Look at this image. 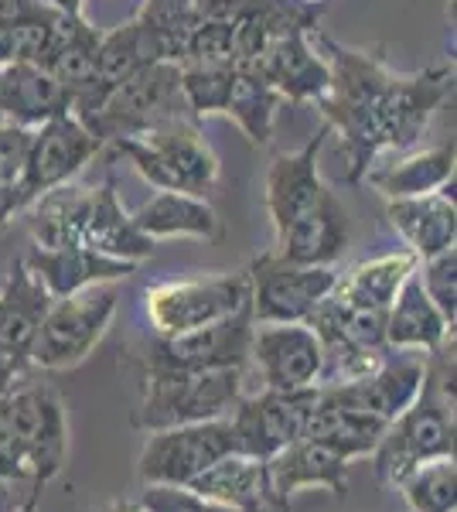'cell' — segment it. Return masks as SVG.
<instances>
[{"mask_svg": "<svg viewBox=\"0 0 457 512\" xmlns=\"http://www.w3.org/2000/svg\"><path fill=\"white\" fill-rule=\"evenodd\" d=\"M454 338L427 352V376L417 400L382 431L369 454L382 485H400L406 472L430 458H454Z\"/></svg>", "mask_w": 457, "mask_h": 512, "instance_id": "6da1fadb", "label": "cell"}, {"mask_svg": "<svg viewBox=\"0 0 457 512\" xmlns=\"http://www.w3.org/2000/svg\"><path fill=\"white\" fill-rule=\"evenodd\" d=\"M116 158H127L134 171L157 192H185L209 195L219 185V158L212 144L202 137L195 120L174 117L157 123L154 130L140 137H120L106 144Z\"/></svg>", "mask_w": 457, "mask_h": 512, "instance_id": "7a4b0ae2", "label": "cell"}, {"mask_svg": "<svg viewBox=\"0 0 457 512\" xmlns=\"http://www.w3.org/2000/svg\"><path fill=\"white\" fill-rule=\"evenodd\" d=\"M243 383L246 369H205V373L144 369V400L134 414V427L151 434L164 427L229 417V410L243 400Z\"/></svg>", "mask_w": 457, "mask_h": 512, "instance_id": "3957f363", "label": "cell"}, {"mask_svg": "<svg viewBox=\"0 0 457 512\" xmlns=\"http://www.w3.org/2000/svg\"><path fill=\"white\" fill-rule=\"evenodd\" d=\"M181 110H188L185 99H181V65L154 62L137 69L120 86H113L103 96V103L79 123L106 147L120 137L147 134L164 120L185 117Z\"/></svg>", "mask_w": 457, "mask_h": 512, "instance_id": "277c9868", "label": "cell"}, {"mask_svg": "<svg viewBox=\"0 0 457 512\" xmlns=\"http://www.w3.org/2000/svg\"><path fill=\"white\" fill-rule=\"evenodd\" d=\"M116 304H120L116 284H93L69 297H58L31 342L28 362L38 369H76L110 332Z\"/></svg>", "mask_w": 457, "mask_h": 512, "instance_id": "5b68a950", "label": "cell"}, {"mask_svg": "<svg viewBox=\"0 0 457 512\" xmlns=\"http://www.w3.org/2000/svg\"><path fill=\"white\" fill-rule=\"evenodd\" d=\"M249 304V270L188 280H164L144 291V311L154 335H181L236 315Z\"/></svg>", "mask_w": 457, "mask_h": 512, "instance_id": "8992f818", "label": "cell"}, {"mask_svg": "<svg viewBox=\"0 0 457 512\" xmlns=\"http://www.w3.org/2000/svg\"><path fill=\"white\" fill-rule=\"evenodd\" d=\"M249 315L253 325H301L335 291L331 267H301L267 250L249 263Z\"/></svg>", "mask_w": 457, "mask_h": 512, "instance_id": "52a82bcc", "label": "cell"}, {"mask_svg": "<svg viewBox=\"0 0 457 512\" xmlns=\"http://www.w3.org/2000/svg\"><path fill=\"white\" fill-rule=\"evenodd\" d=\"M249 342H253V315L249 304L236 315L212 325L191 328L181 335H154L140 349L144 369H174V373H205V369H246Z\"/></svg>", "mask_w": 457, "mask_h": 512, "instance_id": "ba28073f", "label": "cell"}, {"mask_svg": "<svg viewBox=\"0 0 457 512\" xmlns=\"http://www.w3.org/2000/svg\"><path fill=\"white\" fill-rule=\"evenodd\" d=\"M236 434L229 417L202 420V424H181L151 431L140 451V478L144 485H188L215 461L236 454Z\"/></svg>", "mask_w": 457, "mask_h": 512, "instance_id": "9c48e42d", "label": "cell"}, {"mask_svg": "<svg viewBox=\"0 0 457 512\" xmlns=\"http://www.w3.org/2000/svg\"><path fill=\"white\" fill-rule=\"evenodd\" d=\"M318 400V386H304V390H260L243 393V400L229 410V424L236 434L239 451L249 458L267 461L297 437H304L307 417Z\"/></svg>", "mask_w": 457, "mask_h": 512, "instance_id": "30bf717a", "label": "cell"}, {"mask_svg": "<svg viewBox=\"0 0 457 512\" xmlns=\"http://www.w3.org/2000/svg\"><path fill=\"white\" fill-rule=\"evenodd\" d=\"M4 400L24 458H28L31 482H52L62 472L65 454H69V420H65L62 396L48 383H18Z\"/></svg>", "mask_w": 457, "mask_h": 512, "instance_id": "8fae6325", "label": "cell"}, {"mask_svg": "<svg viewBox=\"0 0 457 512\" xmlns=\"http://www.w3.org/2000/svg\"><path fill=\"white\" fill-rule=\"evenodd\" d=\"M99 151H103V144L72 113H58V117L35 127L28 164H24L18 178L21 192L28 195V202H35L48 188H58L76 178Z\"/></svg>", "mask_w": 457, "mask_h": 512, "instance_id": "7c38bea8", "label": "cell"}, {"mask_svg": "<svg viewBox=\"0 0 457 512\" xmlns=\"http://www.w3.org/2000/svg\"><path fill=\"white\" fill-rule=\"evenodd\" d=\"M249 362L263 379V390H304L318 386L324 349L311 325H253Z\"/></svg>", "mask_w": 457, "mask_h": 512, "instance_id": "4fadbf2b", "label": "cell"}, {"mask_svg": "<svg viewBox=\"0 0 457 512\" xmlns=\"http://www.w3.org/2000/svg\"><path fill=\"white\" fill-rule=\"evenodd\" d=\"M331 130L321 127L314 130V137L307 140L301 151L277 154L267 168V212L273 222V233H284L287 226H294L297 219L311 216L314 209H321L328 198H335L328 185H324L318 171V154L324 147V137Z\"/></svg>", "mask_w": 457, "mask_h": 512, "instance_id": "5bb4252c", "label": "cell"}, {"mask_svg": "<svg viewBox=\"0 0 457 512\" xmlns=\"http://www.w3.org/2000/svg\"><path fill=\"white\" fill-rule=\"evenodd\" d=\"M263 465H267L270 506L280 512H290V499L301 489H328L335 499H345L348 492V458L314 437H297Z\"/></svg>", "mask_w": 457, "mask_h": 512, "instance_id": "9a60e30c", "label": "cell"}, {"mask_svg": "<svg viewBox=\"0 0 457 512\" xmlns=\"http://www.w3.org/2000/svg\"><path fill=\"white\" fill-rule=\"evenodd\" d=\"M243 69L260 72L287 103H318L331 86V69L324 55L311 45V31L294 28L277 35L253 65Z\"/></svg>", "mask_w": 457, "mask_h": 512, "instance_id": "2e32d148", "label": "cell"}, {"mask_svg": "<svg viewBox=\"0 0 457 512\" xmlns=\"http://www.w3.org/2000/svg\"><path fill=\"white\" fill-rule=\"evenodd\" d=\"M423 376H427V352L386 349L369 376L355 379V383H338V390L365 414L379 417L382 424H393L417 400Z\"/></svg>", "mask_w": 457, "mask_h": 512, "instance_id": "e0dca14e", "label": "cell"}, {"mask_svg": "<svg viewBox=\"0 0 457 512\" xmlns=\"http://www.w3.org/2000/svg\"><path fill=\"white\" fill-rule=\"evenodd\" d=\"M28 270L35 274L45 291L55 297H69L82 291V287L93 284H116V280H127L137 270V263L127 260H113V256H103L82 243H65V246H35L28 256H24Z\"/></svg>", "mask_w": 457, "mask_h": 512, "instance_id": "ac0fdd59", "label": "cell"}, {"mask_svg": "<svg viewBox=\"0 0 457 512\" xmlns=\"http://www.w3.org/2000/svg\"><path fill=\"white\" fill-rule=\"evenodd\" d=\"M386 219L406 239V250L417 260L451 250L457 239L454 181L440 188V192H427L417 198H393L386 205Z\"/></svg>", "mask_w": 457, "mask_h": 512, "instance_id": "d6986e66", "label": "cell"}, {"mask_svg": "<svg viewBox=\"0 0 457 512\" xmlns=\"http://www.w3.org/2000/svg\"><path fill=\"white\" fill-rule=\"evenodd\" d=\"M386 427L389 424L365 414L348 396H342L338 386H318V400H314V410L307 417L304 437H314V441L342 451L352 461V458H369Z\"/></svg>", "mask_w": 457, "mask_h": 512, "instance_id": "ffe728a7", "label": "cell"}, {"mask_svg": "<svg viewBox=\"0 0 457 512\" xmlns=\"http://www.w3.org/2000/svg\"><path fill=\"white\" fill-rule=\"evenodd\" d=\"M72 93L35 62L0 65V117L18 127H41L58 113H69Z\"/></svg>", "mask_w": 457, "mask_h": 512, "instance_id": "44dd1931", "label": "cell"}, {"mask_svg": "<svg viewBox=\"0 0 457 512\" xmlns=\"http://www.w3.org/2000/svg\"><path fill=\"white\" fill-rule=\"evenodd\" d=\"M79 243L103 256L127 260V263H140V260H147V256H154V239H147L134 226L130 212L120 205L113 178H106L103 185L93 188L86 219H82Z\"/></svg>", "mask_w": 457, "mask_h": 512, "instance_id": "7402d4cb", "label": "cell"}, {"mask_svg": "<svg viewBox=\"0 0 457 512\" xmlns=\"http://www.w3.org/2000/svg\"><path fill=\"white\" fill-rule=\"evenodd\" d=\"M198 499L212 502L229 512H270V489H267V465L260 458L236 451L229 458L215 461L198 478L185 485Z\"/></svg>", "mask_w": 457, "mask_h": 512, "instance_id": "603a6c76", "label": "cell"}, {"mask_svg": "<svg viewBox=\"0 0 457 512\" xmlns=\"http://www.w3.org/2000/svg\"><path fill=\"white\" fill-rule=\"evenodd\" d=\"M52 301L55 297L31 274L24 256H18L11 263V270H7L4 287H0V349L28 359V349L35 342Z\"/></svg>", "mask_w": 457, "mask_h": 512, "instance_id": "cb8c5ba5", "label": "cell"}, {"mask_svg": "<svg viewBox=\"0 0 457 512\" xmlns=\"http://www.w3.org/2000/svg\"><path fill=\"white\" fill-rule=\"evenodd\" d=\"M345 246H348V219L335 195L321 209H314L311 216L297 219L294 226L277 233L273 253L280 260L301 263V267H331L345 253Z\"/></svg>", "mask_w": 457, "mask_h": 512, "instance_id": "d4e9b609", "label": "cell"}, {"mask_svg": "<svg viewBox=\"0 0 457 512\" xmlns=\"http://www.w3.org/2000/svg\"><path fill=\"white\" fill-rule=\"evenodd\" d=\"M454 338V328L434 308V301L420 287L413 270L400 287L396 301L386 311V349H413V352H437L444 342Z\"/></svg>", "mask_w": 457, "mask_h": 512, "instance_id": "484cf974", "label": "cell"}, {"mask_svg": "<svg viewBox=\"0 0 457 512\" xmlns=\"http://www.w3.org/2000/svg\"><path fill=\"white\" fill-rule=\"evenodd\" d=\"M134 226L147 239H219L222 236V219L219 212L205 202L202 195H185V192H157L151 202H144L137 212H130Z\"/></svg>", "mask_w": 457, "mask_h": 512, "instance_id": "4316f807", "label": "cell"}, {"mask_svg": "<svg viewBox=\"0 0 457 512\" xmlns=\"http://www.w3.org/2000/svg\"><path fill=\"white\" fill-rule=\"evenodd\" d=\"M103 31L93 28L86 18H69V14H58L52 41H48V52L41 55V69L48 76H55L69 93L86 89L96 76V52Z\"/></svg>", "mask_w": 457, "mask_h": 512, "instance_id": "83f0119b", "label": "cell"}, {"mask_svg": "<svg viewBox=\"0 0 457 512\" xmlns=\"http://www.w3.org/2000/svg\"><path fill=\"white\" fill-rule=\"evenodd\" d=\"M365 181H369L372 188H379V192L386 195V202L440 192V188L454 181V140L451 144H437V147H427V151L410 154V158L396 161L393 168L369 171Z\"/></svg>", "mask_w": 457, "mask_h": 512, "instance_id": "f1b7e54d", "label": "cell"}, {"mask_svg": "<svg viewBox=\"0 0 457 512\" xmlns=\"http://www.w3.org/2000/svg\"><path fill=\"white\" fill-rule=\"evenodd\" d=\"M89 198H93V188L72 185V181H65V185H58V188H48L45 195H38L35 202L24 209L28 229H31V236H35V246L52 250V246L79 243Z\"/></svg>", "mask_w": 457, "mask_h": 512, "instance_id": "f546056e", "label": "cell"}, {"mask_svg": "<svg viewBox=\"0 0 457 512\" xmlns=\"http://www.w3.org/2000/svg\"><path fill=\"white\" fill-rule=\"evenodd\" d=\"M417 263L420 260L410 250L382 253L376 260H365L359 267H352L345 277H338L335 294L352 304H362V308L389 311V304L396 301V294H400V287L406 284V277L417 270Z\"/></svg>", "mask_w": 457, "mask_h": 512, "instance_id": "4dcf8cb0", "label": "cell"}, {"mask_svg": "<svg viewBox=\"0 0 457 512\" xmlns=\"http://www.w3.org/2000/svg\"><path fill=\"white\" fill-rule=\"evenodd\" d=\"M280 103H284V99H280V93L260 76V72L236 65V76H232L229 99L222 113L239 123V130L246 134L249 144L263 147V144H270L273 127H277Z\"/></svg>", "mask_w": 457, "mask_h": 512, "instance_id": "1f68e13d", "label": "cell"}, {"mask_svg": "<svg viewBox=\"0 0 457 512\" xmlns=\"http://www.w3.org/2000/svg\"><path fill=\"white\" fill-rule=\"evenodd\" d=\"M396 489L413 512H457V465L454 458H430L400 478Z\"/></svg>", "mask_w": 457, "mask_h": 512, "instance_id": "d6a6232c", "label": "cell"}, {"mask_svg": "<svg viewBox=\"0 0 457 512\" xmlns=\"http://www.w3.org/2000/svg\"><path fill=\"white\" fill-rule=\"evenodd\" d=\"M232 76H236V65L181 62V99H185L191 117L202 120L226 110Z\"/></svg>", "mask_w": 457, "mask_h": 512, "instance_id": "836d02e7", "label": "cell"}, {"mask_svg": "<svg viewBox=\"0 0 457 512\" xmlns=\"http://www.w3.org/2000/svg\"><path fill=\"white\" fill-rule=\"evenodd\" d=\"M181 62L236 65V28H232V21L198 18L185 35V45H181Z\"/></svg>", "mask_w": 457, "mask_h": 512, "instance_id": "e575fe53", "label": "cell"}, {"mask_svg": "<svg viewBox=\"0 0 457 512\" xmlns=\"http://www.w3.org/2000/svg\"><path fill=\"white\" fill-rule=\"evenodd\" d=\"M417 277L420 287L427 291V297L434 301V308L444 315L447 325L454 328L457 321V250L434 253L427 260L417 263Z\"/></svg>", "mask_w": 457, "mask_h": 512, "instance_id": "d590c367", "label": "cell"}, {"mask_svg": "<svg viewBox=\"0 0 457 512\" xmlns=\"http://www.w3.org/2000/svg\"><path fill=\"white\" fill-rule=\"evenodd\" d=\"M137 502L147 512H229V509H219V506H212V502L198 499L185 485H144Z\"/></svg>", "mask_w": 457, "mask_h": 512, "instance_id": "8d00e7d4", "label": "cell"}, {"mask_svg": "<svg viewBox=\"0 0 457 512\" xmlns=\"http://www.w3.org/2000/svg\"><path fill=\"white\" fill-rule=\"evenodd\" d=\"M31 137L35 130L18 123H0V181H18L28 164Z\"/></svg>", "mask_w": 457, "mask_h": 512, "instance_id": "74e56055", "label": "cell"}, {"mask_svg": "<svg viewBox=\"0 0 457 512\" xmlns=\"http://www.w3.org/2000/svg\"><path fill=\"white\" fill-rule=\"evenodd\" d=\"M21 478H31L28 458H24L18 431H14L11 414H7V400L0 396V482L7 485V482H21Z\"/></svg>", "mask_w": 457, "mask_h": 512, "instance_id": "f35d334b", "label": "cell"}, {"mask_svg": "<svg viewBox=\"0 0 457 512\" xmlns=\"http://www.w3.org/2000/svg\"><path fill=\"white\" fill-rule=\"evenodd\" d=\"M28 205L31 202H28V195L21 192L18 181H0V229H4L14 216H21Z\"/></svg>", "mask_w": 457, "mask_h": 512, "instance_id": "ab89813d", "label": "cell"}, {"mask_svg": "<svg viewBox=\"0 0 457 512\" xmlns=\"http://www.w3.org/2000/svg\"><path fill=\"white\" fill-rule=\"evenodd\" d=\"M31 369V362L24 355H14V352H4L0 349V396H7L14 386L21 383L24 373Z\"/></svg>", "mask_w": 457, "mask_h": 512, "instance_id": "60d3db41", "label": "cell"}, {"mask_svg": "<svg viewBox=\"0 0 457 512\" xmlns=\"http://www.w3.org/2000/svg\"><path fill=\"white\" fill-rule=\"evenodd\" d=\"M41 11H45V4H38V0H0V28H11V24L35 18Z\"/></svg>", "mask_w": 457, "mask_h": 512, "instance_id": "b9f144b4", "label": "cell"}, {"mask_svg": "<svg viewBox=\"0 0 457 512\" xmlns=\"http://www.w3.org/2000/svg\"><path fill=\"white\" fill-rule=\"evenodd\" d=\"M38 4H45L48 11H58V14H69V18H79L82 4H86V0H38Z\"/></svg>", "mask_w": 457, "mask_h": 512, "instance_id": "7bdbcfd3", "label": "cell"}, {"mask_svg": "<svg viewBox=\"0 0 457 512\" xmlns=\"http://www.w3.org/2000/svg\"><path fill=\"white\" fill-rule=\"evenodd\" d=\"M103 512H147L144 506H140L137 499H116V502H110Z\"/></svg>", "mask_w": 457, "mask_h": 512, "instance_id": "ee69618b", "label": "cell"}, {"mask_svg": "<svg viewBox=\"0 0 457 512\" xmlns=\"http://www.w3.org/2000/svg\"><path fill=\"white\" fill-rule=\"evenodd\" d=\"M41 489H45V485H35V489H31V495H28V499H24L21 506L14 509V512H38V499H41Z\"/></svg>", "mask_w": 457, "mask_h": 512, "instance_id": "f6af8a7d", "label": "cell"}, {"mask_svg": "<svg viewBox=\"0 0 457 512\" xmlns=\"http://www.w3.org/2000/svg\"><path fill=\"white\" fill-rule=\"evenodd\" d=\"M14 509H18V502H14L11 495H7L4 482H0V512H14Z\"/></svg>", "mask_w": 457, "mask_h": 512, "instance_id": "bcb514c9", "label": "cell"}, {"mask_svg": "<svg viewBox=\"0 0 457 512\" xmlns=\"http://www.w3.org/2000/svg\"><path fill=\"white\" fill-rule=\"evenodd\" d=\"M307 4H318V7H321V4H324V0H307Z\"/></svg>", "mask_w": 457, "mask_h": 512, "instance_id": "7dc6e473", "label": "cell"}, {"mask_svg": "<svg viewBox=\"0 0 457 512\" xmlns=\"http://www.w3.org/2000/svg\"><path fill=\"white\" fill-rule=\"evenodd\" d=\"M447 4H451V7H454V0H447Z\"/></svg>", "mask_w": 457, "mask_h": 512, "instance_id": "c3c4849f", "label": "cell"}]
</instances>
